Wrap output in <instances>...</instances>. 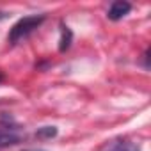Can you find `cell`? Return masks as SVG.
I'll return each mask as SVG.
<instances>
[{"mask_svg": "<svg viewBox=\"0 0 151 151\" xmlns=\"http://www.w3.org/2000/svg\"><path fill=\"white\" fill-rule=\"evenodd\" d=\"M43 22H45V14H32V16H25V18L18 20V22L11 27L9 34H7V41H9L11 45L20 43L22 39L29 37Z\"/></svg>", "mask_w": 151, "mask_h": 151, "instance_id": "6da1fadb", "label": "cell"}, {"mask_svg": "<svg viewBox=\"0 0 151 151\" xmlns=\"http://www.w3.org/2000/svg\"><path fill=\"white\" fill-rule=\"evenodd\" d=\"M130 11H132V6L128 2H124V0H116V2H112V6L109 7L107 18L112 20V22H117V20L124 18Z\"/></svg>", "mask_w": 151, "mask_h": 151, "instance_id": "7a4b0ae2", "label": "cell"}, {"mask_svg": "<svg viewBox=\"0 0 151 151\" xmlns=\"http://www.w3.org/2000/svg\"><path fill=\"white\" fill-rule=\"evenodd\" d=\"M22 140V133L16 130V128H9V126H4L0 128V147H9V146H14Z\"/></svg>", "mask_w": 151, "mask_h": 151, "instance_id": "3957f363", "label": "cell"}, {"mask_svg": "<svg viewBox=\"0 0 151 151\" xmlns=\"http://www.w3.org/2000/svg\"><path fill=\"white\" fill-rule=\"evenodd\" d=\"M71 39H73V34L69 30L68 25H60V45H59V50L60 52H66L69 46H71Z\"/></svg>", "mask_w": 151, "mask_h": 151, "instance_id": "277c9868", "label": "cell"}, {"mask_svg": "<svg viewBox=\"0 0 151 151\" xmlns=\"http://www.w3.org/2000/svg\"><path fill=\"white\" fill-rule=\"evenodd\" d=\"M107 151H140L137 144L130 142V140H116L110 144V147Z\"/></svg>", "mask_w": 151, "mask_h": 151, "instance_id": "5b68a950", "label": "cell"}, {"mask_svg": "<svg viewBox=\"0 0 151 151\" xmlns=\"http://www.w3.org/2000/svg\"><path fill=\"white\" fill-rule=\"evenodd\" d=\"M57 135V128L55 126H43L36 132V137L37 139H52Z\"/></svg>", "mask_w": 151, "mask_h": 151, "instance_id": "8992f818", "label": "cell"}, {"mask_svg": "<svg viewBox=\"0 0 151 151\" xmlns=\"http://www.w3.org/2000/svg\"><path fill=\"white\" fill-rule=\"evenodd\" d=\"M25 151H45V149H25Z\"/></svg>", "mask_w": 151, "mask_h": 151, "instance_id": "52a82bcc", "label": "cell"}, {"mask_svg": "<svg viewBox=\"0 0 151 151\" xmlns=\"http://www.w3.org/2000/svg\"><path fill=\"white\" fill-rule=\"evenodd\" d=\"M2 80H4V75H2V73H0V82H2Z\"/></svg>", "mask_w": 151, "mask_h": 151, "instance_id": "ba28073f", "label": "cell"}]
</instances>
